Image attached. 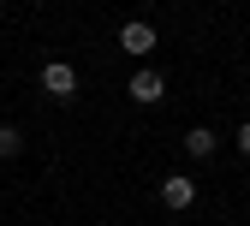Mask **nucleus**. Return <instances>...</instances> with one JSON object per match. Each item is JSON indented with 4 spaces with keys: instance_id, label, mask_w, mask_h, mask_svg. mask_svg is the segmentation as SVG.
<instances>
[{
    "instance_id": "f257e3e1",
    "label": "nucleus",
    "mask_w": 250,
    "mask_h": 226,
    "mask_svg": "<svg viewBox=\"0 0 250 226\" xmlns=\"http://www.w3.org/2000/svg\"><path fill=\"white\" fill-rule=\"evenodd\" d=\"M155 42H161V36H155V24H149V18H125V24H119V48L131 54V60H149Z\"/></svg>"
},
{
    "instance_id": "f03ea898",
    "label": "nucleus",
    "mask_w": 250,
    "mask_h": 226,
    "mask_svg": "<svg viewBox=\"0 0 250 226\" xmlns=\"http://www.w3.org/2000/svg\"><path fill=\"white\" fill-rule=\"evenodd\" d=\"M125 89H131V102H137V107H155V102L167 95V78L155 72V66H137L131 78H125Z\"/></svg>"
},
{
    "instance_id": "7ed1b4c3",
    "label": "nucleus",
    "mask_w": 250,
    "mask_h": 226,
    "mask_svg": "<svg viewBox=\"0 0 250 226\" xmlns=\"http://www.w3.org/2000/svg\"><path fill=\"white\" fill-rule=\"evenodd\" d=\"M42 89L54 95V102H72V95H78V66H66V60H48V66H42Z\"/></svg>"
},
{
    "instance_id": "20e7f679",
    "label": "nucleus",
    "mask_w": 250,
    "mask_h": 226,
    "mask_svg": "<svg viewBox=\"0 0 250 226\" xmlns=\"http://www.w3.org/2000/svg\"><path fill=\"white\" fill-rule=\"evenodd\" d=\"M197 203V179H185V173H173V179H161V208H173V214H185Z\"/></svg>"
},
{
    "instance_id": "39448f33",
    "label": "nucleus",
    "mask_w": 250,
    "mask_h": 226,
    "mask_svg": "<svg viewBox=\"0 0 250 226\" xmlns=\"http://www.w3.org/2000/svg\"><path fill=\"white\" fill-rule=\"evenodd\" d=\"M214 143H221V137H214L208 125H191V131H185V155H191V161H208Z\"/></svg>"
},
{
    "instance_id": "423d86ee",
    "label": "nucleus",
    "mask_w": 250,
    "mask_h": 226,
    "mask_svg": "<svg viewBox=\"0 0 250 226\" xmlns=\"http://www.w3.org/2000/svg\"><path fill=\"white\" fill-rule=\"evenodd\" d=\"M18 149H24V131H18V125H0V155H6V161H12Z\"/></svg>"
},
{
    "instance_id": "0eeeda50",
    "label": "nucleus",
    "mask_w": 250,
    "mask_h": 226,
    "mask_svg": "<svg viewBox=\"0 0 250 226\" xmlns=\"http://www.w3.org/2000/svg\"><path fill=\"white\" fill-rule=\"evenodd\" d=\"M238 149H244V155H250V119H244V125H238Z\"/></svg>"
},
{
    "instance_id": "6e6552de",
    "label": "nucleus",
    "mask_w": 250,
    "mask_h": 226,
    "mask_svg": "<svg viewBox=\"0 0 250 226\" xmlns=\"http://www.w3.org/2000/svg\"><path fill=\"white\" fill-rule=\"evenodd\" d=\"M102 226H113V220H102Z\"/></svg>"
}]
</instances>
